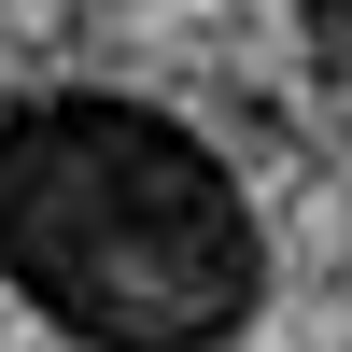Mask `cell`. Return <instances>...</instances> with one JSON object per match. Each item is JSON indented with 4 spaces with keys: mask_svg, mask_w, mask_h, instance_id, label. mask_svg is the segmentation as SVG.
<instances>
[{
    "mask_svg": "<svg viewBox=\"0 0 352 352\" xmlns=\"http://www.w3.org/2000/svg\"><path fill=\"white\" fill-rule=\"evenodd\" d=\"M0 296L85 352H212L268 310V212L169 99H0Z\"/></svg>",
    "mask_w": 352,
    "mask_h": 352,
    "instance_id": "obj_1",
    "label": "cell"
},
{
    "mask_svg": "<svg viewBox=\"0 0 352 352\" xmlns=\"http://www.w3.org/2000/svg\"><path fill=\"white\" fill-rule=\"evenodd\" d=\"M296 28H310V56L352 85V0H296Z\"/></svg>",
    "mask_w": 352,
    "mask_h": 352,
    "instance_id": "obj_2",
    "label": "cell"
}]
</instances>
